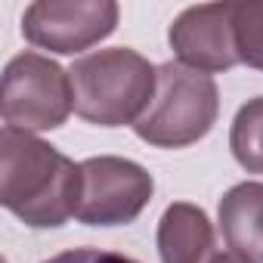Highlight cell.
I'll list each match as a JSON object with an SVG mask.
<instances>
[{
  "label": "cell",
  "mask_w": 263,
  "mask_h": 263,
  "mask_svg": "<svg viewBox=\"0 0 263 263\" xmlns=\"http://www.w3.org/2000/svg\"><path fill=\"white\" fill-rule=\"evenodd\" d=\"M74 108V90L68 71L50 56L19 53L4 68L0 84V115L7 127L25 134H44L65 124Z\"/></svg>",
  "instance_id": "obj_4"
},
{
  "label": "cell",
  "mask_w": 263,
  "mask_h": 263,
  "mask_svg": "<svg viewBox=\"0 0 263 263\" xmlns=\"http://www.w3.org/2000/svg\"><path fill=\"white\" fill-rule=\"evenodd\" d=\"M158 254L164 263H211L217 254L208 214L189 201H174L158 220Z\"/></svg>",
  "instance_id": "obj_8"
},
{
  "label": "cell",
  "mask_w": 263,
  "mask_h": 263,
  "mask_svg": "<svg viewBox=\"0 0 263 263\" xmlns=\"http://www.w3.org/2000/svg\"><path fill=\"white\" fill-rule=\"evenodd\" d=\"M211 263H254L251 257H241V254H235V251H226V254H217Z\"/></svg>",
  "instance_id": "obj_13"
},
{
  "label": "cell",
  "mask_w": 263,
  "mask_h": 263,
  "mask_svg": "<svg viewBox=\"0 0 263 263\" xmlns=\"http://www.w3.org/2000/svg\"><path fill=\"white\" fill-rule=\"evenodd\" d=\"M152 174L118 155L81 161V201L78 220L87 226H127L152 201Z\"/></svg>",
  "instance_id": "obj_5"
},
{
  "label": "cell",
  "mask_w": 263,
  "mask_h": 263,
  "mask_svg": "<svg viewBox=\"0 0 263 263\" xmlns=\"http://www.w3.org/2000/svg\"><path fill=\"white\" fill-rule=\"evenodd\" d=\"M235 50L238 62L263 71V0L235 4Z\"/></svg>",
  "instance_id": "obj_11"
},
{
  "label": "cell",
  "mask_w": 263,
  "mask_h": 263,
  "mask_svg": "<svg viewBox=\"0 0 263 263\" xmlns=\"http://www.w3.org/2000/svg\"><path fill=\"white\" fill-rule=\"evenodd\" d=\"M229 149L248 174H263V96L238 108L229 130Z\"/></svg>",
  "instance_id": "obj_10"
},
{
  "label": "cell",
  "mask_w": 263,
  "mask_h": 263,
  "mask_svg": "<svg viewBox=\"0 0 263 263\" xmlns=\"http://www.w3.org/2000/svg\"><path fill=\"white\" fill-rule=\"evenodd\" d=\"M232 19H235V4H198L183 10L167 31L177 59L204 74L238 65Z\"/></svg>",
  "instance_id": "obj_7"
},
{
  "label": "cell",
  "mask_w": 263,
  "mask_h": 263,
  "mask_svg": "<svg viewBox=\"0 0 263 263\" xmlns=\"http://www.w3.org/2000/svg\"><path fill=\"white\" fill-rule=\"evenodd\" d=\"M220 111V93L211 74L183 62L158 65V90L134 134L158 149H183L211 134Z\"/></svg>",
  "instance_id": "obj_3"
},
{
  "label": "cell",
  "mask_w": 263,
  "mask_h": 263,
  "mask_svg": "<svg viewBox=\"0 0 263 263\" xmlns=\"http://www.w3.org/2000/svg\"><path fill=\"white\" fill-rule=\"evenodd\" d=\"M118 25L111 0H37L22 16V34L50 53H81L105 41Z\"/></svg>",
  "instance_id": "obj_6"
},
{
  "label": "cell",
  "mask_w": 263,
  "mask_h": 263,
  "mask_svg": "<svg viewBox=\"0 0 263 263\" xmlns=\"http://www.w3.org/2000/svg\"><path fill=\"white\" fill-rule=\"evenodd\" d=\"M68 78L74 90V111L96 127L137 124L158 90V68L127 47L96 50L78 59Z\"/></svg>",
  "instance_id": "obj_2"
},
{
  "label": "cell",
  "mask_w": 263,
  "mask_h": 263,
  "mask_svg": "<svg viewBox=\"0 0 263 263\" xmlns=\"http://www.w3.org/2000/svg\"><path fill=\"white\" fill-rule=\"evenodd\" d=\"M44 263H137V260L115 254V251H99V248H74V251H62Z\"/></svg>",
  "instance_id": "obj_12"
},
{
  "label": "cell",
  "mask_w": 263,
  "mask_h": 263,
  "mask_svg": "<svg viewBox=\"0 0 263 263\" xmlns=\"http://www.w3.org/2000/svg\"><path fill=\"white\" fill-rule=\"evenodd\" d=\"M0 201L25 226L53 229L78 214L81 164L25 130L0 134Z\"/></svg>",
  "instance_id": "obj_1"
},
{
  "label": "cell",
  "mask_w": 263,
  "mask_h": 263,
  "mask_svg": "<svg viewBox=\"0 0 263 263\" xmlns=\"http://www.w3.org/2000/svg\"><path fill=\"white\" fill-rule=\"evenodd\" d=\"M220 229L235 254L263 263V183H238L220 198Z\"/></svg>",
  "instance_id": "obj_9"
}]
</instances>
